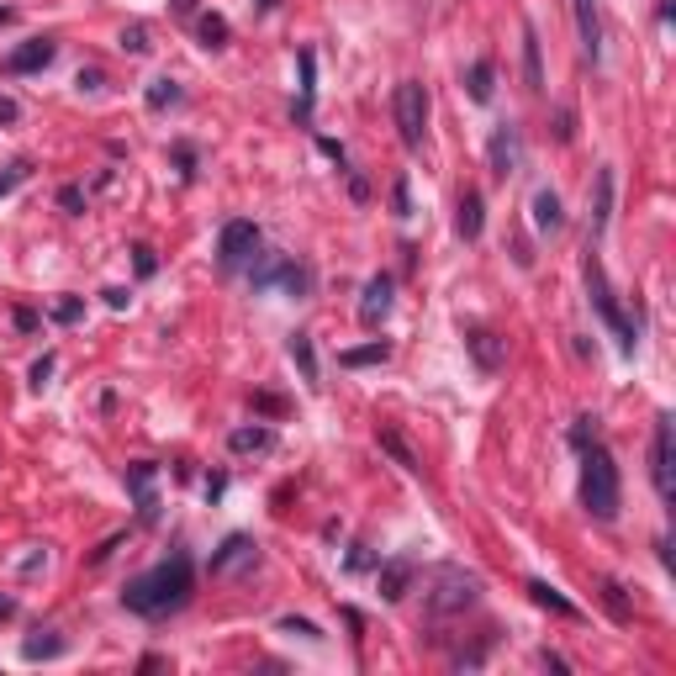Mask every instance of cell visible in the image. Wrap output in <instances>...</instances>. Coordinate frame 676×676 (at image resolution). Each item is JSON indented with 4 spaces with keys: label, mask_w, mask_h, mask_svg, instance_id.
Returning <instances> with one entry per match:
<instances>
[{
    "label": "cell",
    "mask_w": 676,
    "mask_h": 676,
    "mask_svg": "<svg viewBox=\"0 0 676 676\" xmlns=\"http://www.w3.org/2000/svg\"><path fill=\"white\" fill-rule=\"evenodd\" d=\"M381 449H386V455H397V465H402V471H423V465H418V455H412V449H407L397 434H391V428H381Z\"/></svg>",
    "instance_id": "484cf974"
},
{
    "label": "cell",
    "mask_w": 676,
    "mask_h": 676,
    "mask_svg": "<svg viewBox=\"0 0 676 676\" xmlns=\"http://www.w3.org/2000/svg\"><path fill=\"white\" fill-rule=\"evenodd\" d=\"M16 117H22V111H16V101L0 96V122H16Z\"/></svg>",
    "instance_id": "b9f144b4"
},
{
    "label": "cell",
    "mask_w": 676,
    "mask_h": 676,
    "mask_svg": "<svg viewBox=\"0 0 676 676\" xmlns=\"http://www.w3.org/2000/svg\"><path fill=\"white\" fill-rule=\"evenodd\" d=\"M270 286L291 291V296H307L312 275H307L302 265H296V259H265V265L254 270V291H270Z\"/></svg>",
    "instance_id": "ba28073f"
},
{
    "label": "cell",
    "mask_w": 676,
    "mask_h": 676,
    "mask_svg": "<svg viewBox=\"0 0 676 676\" xmlns=\"http://www.w3.org/2000/svg\"><path fill=\"white\" fill-rule=\"evenodd\" d=\"M587 291H592V307L603 312V323L618 333V349L634 354V344H640V323H629V317H624V307H618V296H613L608 275H603V259H597V254H587Z\"/></svg>",
    "instance_id": "277c9868"
},
{
    "label": "cell",
    "mask_w": 676,
    "mask_h": 676,
    "mask_svg": "<svg viewBox=\"0 0 676 676\" xmlns=\"http://www.w3.org/2000/svg\"><path fill=\"white\" fill-rule=\"evenodd\" d=\"M280 629H286V634H307V640H323V629H317L312 618H280Z\"/></svg>",
    "instance_id": "836d02e7"
},
{
    "label": "cell",
    "mask_w": 676,
    "mask_h": 676,
    "mask_svg": "<svg viewBox=\"0 0 676 676\" xmlns=\"http://www.w3.org/2000/svg\"><path fill=\"white\" fill-rule=\"evenodd\" d=\"M286 349H291V360L302 365L307 381L317 386V354H312V338H307V333H291V344H286Z\"/></svg>",
    "instance_id": "cb8c5ba5"
},
{
    "label": "cell",
    "mask_w": 676,
    "mask_h": 676,
    "mask_svg": "<svg viewBox=\"0 0 676 676\" xmlns=\"http://www.w3.org/2000/svg\"><path fill=\"white\" fill-rule=\"evenodd\" d=\"M650 481H655V492H661V502L676 497V428H671L666 412L655 418V439H650Z\"/></svg>",
    "instance_id": "8992f818"
},
{
    "label": "cell",
    "mask_w": 676,
    "mask_h": 676,
    "mask_svg": "<svg viewBox=\"0 0 676 676\" xmlns=\"http://www.w3.org/2000/svg\"><path fill=\"white\" fill-rule=\"evenodd\" d=\"M106 307H117V312H122V307H127V291H122V286H111V291H106Z\"/></svg>",
    "instance_id": "ee69618b"
},
{
    "label": "cell",
    "mask_w": 676,
    "mask_h": 676,
    "mask_svg": "<svg viewBox=\"0 0 676 676\" xmlns=\"http://www.w3.org/2000/svg\"><path fill=\"white\" fill-rule=\"evenodd\" d=\"M122 48H127V53H148V27H143V22H133V27L122 32Z\"/></svg>",
    "instance_id": "1f68e13d"
},
{
    "label": "cell",
    "mask_w": 676,
    "mask_h": 676,
    "mask_svg": "<svg viewBox=\"0 0 676 676\" xmlns=\"http://www.w3.org/2000/svg\"><path fill=\"white\" fill-rule=\"evenodd\" d=\"M259 566V544L249 534H233L222 550L212 555V576H238V571H254Z\"/></svg>",
    "instance_id": "30bf717a"
},
{
    "label": "cell",
    "mask_w": 676,
    "mask_h": 676,
    "mask_svg": "<svg viewBox=\"0 0 676 676\" xmlns=\"http://www.w3.org/2000/svg\"><path fill=\"white\" fill-rule=\"evenodd\" d=\"M391 206H397V217H412V201H407V180H397V191H391Z\"/></svg>",
    "instance_id": "f35d334b"
},
{
    "label": "cell",
    "mask_w": 676,
    "mask_h": 676,
    "mask_svg": "<svg viewBox=\"0 0 676 676\" xmlns=\"http://www.w3.org/2000/svg\"><path fill=\"white\" fill-rule=\"evenodd\" d=\"M481 597V576L465 571V566H439L428 571V613L449 618V613H465Z\"/></svg>",
    "instance_id": "3957f363"
},
{
    "label": "cell",
    "mask_w": 676,
    "mask_h": 676,
    "mask_svg": "<svg viewBox=\"0 0 676 676\" xmlns=\"http://www.w3.org/2000/svg\"><path fill=\"white\" fill-rule=\"evenodd\" d=\"M180 101V85L175 80H148V106L164 111V106H175Z\"/></svg>",
    "instance_id": "4316f807"
},
{
    "label": "cell",
    "mask_w": 676,
    "mask_h": 676,
    "mask_svg": "<svg viewBox=\"0 0 676 676\" xmlns=\"http://www.w3.org/2000/svg\"><path fill=\"white\" fill-rule=\"evenodd\" d=\"M169 6H175L180 16H191V11H196V0H169Z\"/></svg>",
    "instance_id": "bcb514c9"
},
{
    "label": "cell",
    "mask_w": 676,
    "mask_h": 676,
    "mask_svg": "<svg viewBox=\"0 0 676 676\" xmlns=\"http://www.w3.org/2000/svg\"><path fill=\"white\" fill-rule=\"evenodd\" d=\"M59 201L69 206V212H80V206H85V196H80V191H74V185H64V191H59Z\"/></svg>",
    "instance_id": "60d3db41"
},
{
    "label": "cell",
    "mask_w": 676,
    "mask_h": 676,
    "mask_svg": "<svg viewBox=\"0 0 676 676\" xmlns=\"http://www.w3.org/2000/svg\"><path fill=\"white\" fill-rule=\"evenodd\" d=\"M555 138H560V143L576 138V117H571V111H560V117H555Z\"/></svg>",
    "instance_id": "d590c367"
},
{
    "label": "cell",
    "mask_w": 676,
    "mask_h": 676,
    "mask_svg": "<svg viewBox=\"0 0 676 676\" xmlns=\"http://www.w3.org/2000/svg\"><path fill=\"white\" fill-rule=\"evenodd\" d=\"M381 360H391V344H386V338H370V344H360V349H344V354H338V365H344V370L381 365Z\"/></svg>",
    "instance_id": "44dd1931"
},
{
    "label": "cell",
    "mask_w": 676,
    "mask_h": 676,
    "mask_svg": "<svg viewBox=\"0 0 676 676\" xmlns=\"http://www.w3.org/2000/svg\"><path fill=\"white\" fill-rule=\"evenodd\" d=\"M391 117H397V133L407 148H423V133H428V90L418 80H402L397 96H391Z\"/></svg>",
    "instance_id": "5b68a950"
},
{
    "label": "cell",
    "mask_w": 676,
    "mask_h": 676,
    "mask_svg": "<svg viewBox=\"0 0 676 676\" xmlns=\"http://www.w3.org/2000/svg\"><path fill=\"white\" fill-rule=\"evenodd\" d=\"M48 375H53V354H43V360L32 365V386L43 391V386H48Z\"/></svg>",
    "instance_id": "74e56055"
},
{
    "label": "cell",
    "mask_w": 676,
    "mask_h": 676,
    "mask_svg": "<svg viewBox=\"0 0 676 676\" xmlns=\"http://www.w3.org/2000/svg\"><path fill=\"white\" fill-rule=\"evenodd\" d=\"M608 217H613V169H597V201H592V238L608 233Z\"/></svg>",
    "instance_id": "ac0fdd59"
},
{
    "label": "cell",
    "mask_w": 676,
    "mask_h": 676,
    "mask_svg": "<svg viewBox=\"0 0 676 676\" xmlns=\"http://www.w3.org/2000/svg\"><path fill=\"white\" fill-rule=\"evenodd\" d=\"M196 32H201L206 48H222V43H228V22H222V16H201Z\"/></svg>",
    "instance_id": "83f0119b"
},
{
    "label": "cell",
    "mask_w": 676,
    "mask_h": 676,
    "mask_svg": "<svg viewBox=\"0 0 676 676\" xmlns=\"http://www.w3.org/2000/svg\"><path fill=\"white\" fill-rule=\"evenodd\" d=\"M386 312H391V275H370L365 291H360V323L375 328Z\"/></svg>",
    "instance_id": "5bb4252c"
},
{
    "label": "cell",
    "mask_w": 676,
    "mask_h": 676,
    "mask_svg": "<svg viewBox=\"0 0 676 676\" xmlns=\"http://www.w3.org/2000/svg\"><path fill=\"white\" fill-rule=\"evenodd\" d=\"M191 592H196L191 555H169V560H159V566H148L143 576L127 581L122 608L138 613V618H169V613H180L185 603H191Z\"/></svg>",
    "instance_id": "6da1fadb"
},
{
    "label": "cell",
    "mask_w": 676,
    "mask_h": 676,
    "mask_svg": "<svg viewBox=\"0 0 676 676\" xmlns=\"http://www.w3.org/2000/svg\"><path fill=\"white\" fill-rule=\"evenodd\" d=\"M16 328L32 333V328H37V312H27V307H22V312H16Z\"/></svg>",
    "instance_id": "f6af8a7d"
},
{
    "label": "cell",
    "mask_w": 676,
    "mask_h": 676,
    "mask_svg": "<svg viewBox=\"0 0 676 676\" xmlns=\"http://www.w3.org/2000/svg\"><path fill=\"white\" fill-rule=\"evenodd\" d=\"M560 222H566V212H560V196H555V191H539V196H534V228H539V233H555Z\"/></svg>",
    "instance_id": "603a6c76"
},
{
    "label": "cell",
    "mask_w": 676,
    "mask_h": 676,
    "mask_svg": "<svg viewBox=\"0 0 676 676\" xmlns=\"http://www.w3.org/2000/svg\"><path fill=\"white\" fill-rule=\"evenodd\" d=\"M27 175H32V164H27V159H16V164L6 169V175H0V196H11V191H16V185H22Z\"/></svg>",
    "instance_id": "f546056e"
},
{
    "label": "cell",
    "mask_w": 676,
    "mask_h": 676,
    "mask_svg": "<svg viewBox=\"0 0 676 676\" xmlns=\"http://www.w3.org/2000/svg\"><path fill=\"white\" fill-rule=\"evenodd\" d=\"M576 6V37H581V53L597 64L603 59V22H597V0H571Z\"/></svg>",
    "instance_id": "4fadbf2b"
},
{
    "label": "cell",
    "mask_w": 676,
    "mask_h": 676,
    "mask_svg": "<svg viewBox=\"0 0 676 676\" xmlns=\"http://www.w3.org/2000/svg\"><path fill=\"white\" fill-rule=\"evenodd\" d=\"M603 597H608L613 618H629V603H624V587H618V581H603Z\"/></svg>",
    "instance_id": "d6a6232c"
},
{
    "label": "cell",
    "mask_w": 676,
    "mask_h": 676,
    "mask_svg": "<svg viewBox=\"0 0 676 676\" xmlns=\"http://www.w3.org/2000/svg\"><path fill=\"white\" fill-rule=\"evenodd\" d=\"M312 117V53H302V106H296V122Z\"/></svg>",
    "instance_id": "f1b7e54d"
},
{
    "label": "cell",
    "mask_w": 676,
    "mask_h": 676,
    "mask_svg": "<svg viewBox=\"0 0 676 676\" xmlns=\"http://www.w3.org/2000/svg\"><path fill=\"white\" fill-rule=\"evenodd\" d=\"M523 80H529V90H544V59H539L534 22H523Z\"/></svg>",
    "instance_id": "d6986e66"
},
{
    "label": "cell",
    "mask_w": 676,
    "mask_h": 676,
    "mask_svg": "<svg viewBox=\"0 0 676 676\" xmlns=\"http://www.w3.org/2000/svg\"><path fill=\"white\" fill-rule=\"evenodd\" d=\"M80 85L85 90H101V69H80Z\"/></svg>",
    "instance_id": "7bdbcfd3"
},
{
    "label": "cell",
    "mask_w": 676,
    "mask_h": 676,
    "mask_svg": "<svg viewBox=\"0 0 676 676\" xmlns=\"http://www.w3.org/2000/svg\"><path fill=\"white\" fill-rule=\"evenodd\" d=\"M22 655H27V661H43V655H64V640H27Z\"/></svg>",
    "instance_id": "4dcf8cb0"
},
{
    "label": "cell",
    "mask_w": 676,
    "mask_h": 676,
    "mask_svg": "<svg viewBox=\"0 0 676 676\" xmlns=\"http://www.w3.org/2000/svg\"><path fill=\"white\" fill-rule=\"evenodd\" d=\"M254 254H259V228L254 222H228L217 238V265L222 270H243V265H254Z\"/></svg>",
    "instance_id": "52a82bcc"
},
{
    "label": "cell",
    "mask_w": 676,
    "mask_h": 676,
    "mask_svg": "<svg viewBox=\"0 0 676 676\" xmlns=\"http://www.w3.org/2000/svg\"><path fill=\"white\" fill-rule=\"evenodd\" d=\"M492 80H497V69L486 64V59H476V64H471V101H481V106L492 101V90H497Z\"/></svg>",
    "instance_id": "d4e9b609"
},
{
    "label": "cell",
    "mask_w": 676,
    "mask_h": 676,
    "mask_svg": "<svg viewBox=\"0 0 676 676\" xmlns=\"http://www.w3.org/2000/svg\"><path fill=\"white\" fill-rule=\"evenodd\" d=\"M529 597H534V603H539V608H550V613H560V618H581V608L571 603V597H560V592L550 587V581H529Z\"/></svg>",
    "instance_id": "7402d4cb"
},
{
    "label": "cell",
    "mask_w": 676,
    "mask_h": 676,
    "mask_svg": "<svg viewBox=\"0 0 676 676\" xmlns=\"http://www.w3.org/2000/svg\"><path fill=\"white\" fill-rule=\"evenodd\" d=\"M407 587H412V560H386L381 566V597L386 603H402Z\"/></svg>",
    "instance_id": "e0dca14e"
},
{
    "label": "cell",
    "mask_w": 676,
    "mask_h": 676,
    "mask_svg": "<svg viewBox=\"0 0 676 676\" xmlns=\"http://www.w3.org/2000/svg\"><path fill=\"white\" fill-rule=\"evenodd\" d=\"M133 254H138V275H154V270H159V259H154V249H148V243H138Z\"/></svg>",
    "instance_id": "8d00e7d4"
},
{
    "label": "cell",
    "mask_w": 676,
    "mask_h": 676,
    "mask_svg": "<svg viewBox=\"0 0 676 676\" xmlns=\"http://www.w3.org/2000/svg\"><path fill=\"white\" fill-rule=\"evenodd\" d=\"M486 159H492V175H497V180H507V175L518 169V159H523V138H518L513 122H502L497 133H492V143H486Z\"/></svg>",
    "instance_id": "8fae6325"
},
{
    "label": "cell",
    "mask_w": 676,
    "mask_h": 676,
    "mask_svg": "<svg viewBox=\"0 0 676 676\" xmlns=\"http://www.w3.org/2000/svg\"><path fill=\"white\" fill-rule=\"evenodd\" d=\"M465 344H471V354H476V365H481V370H502V360H507V344H502L497 333L476 328L471 338H465Z\"/></svg>",
    "instance_id": "2e32d148"
},
{
    "label": "cell",
    "mask_w": 676,
    "mask_h": 676,
    "mask_svg": "<svg viewBox=\"0 0 676 676\" xmlns=\"http://www.w3.org/2000/svg\"><path fill=\"white\" fill-rule=\"evenodd\" d=\"M228 449H233V455H265V449H275V434H270V428H233Z\"/></svg>",
    "instance_id": "ffe728a7"
},
{
    "label": "cell",
    "mask_w": 676,
    "mask_h": 676,
    "mask_svg": "<svg viewBox=\"0 0 676 676\" xmlns=\"http://www.w3.org/2000/svg\"><path fill=\"white\" fill-rule=\"evenodd\" d=\"M154 481H159V465H148V460L127 465V486H133V497H138V518H143V523L159 518V492H154Z\"/></svg>",
    "instance_id": "7c38bea8"
},
{
    "label": "cell",
    "mask_w": 676,
    "mask_h": 676,
    "mask_svg": "<svg viewBox=\"0 0 676 676\" xmlns=\"http://www.w3.org/2000/svg\"><path fill=\"white\" fill-rule=\"evenodd\" d=\"M16 613V603H11V597H0V618H11Z\"/></svg>",
    "instance_id": "7dc6e473"
},
{
    "label": "cell",
    "mask_w": 676,
    "mask_h": 676,
    "mask_svg": "<svg viewBox=\"0 0 676 676\" xmlns=\"http://www.w3.org/2000/svg\"><path fill=\"white\" fill-rule=\"evenodd\" d=\"M80 312H85L80 302H59V307H53V323H74Z\"/></svg>",
    "instance_id": "ab89813d"
},
{
    "label": "cell",
    "mask_w": 676,
    "mask_h": 676,
    "mask_svg": "<svg viewBox=\"0 0 676 676\" xmlns=\"http://www.w3.org/2000/svg\"><path fill=\"white\" fill-rule=\"evenodd\" d=\"M481 222H486V206H481V191H460V212H455V233L465 243L481 238Z\"/></svg>",
    "instance_id": "9a60e30c"
},
{
    "label": "cell",
    "mask_w": 676,
    "mask_h": 676,
    "mask_svg": "<svg viewBox=\"0 0 676 676\" xmlns=\"http://www.w3.org/2000/svg\"><path fill=\"white\" fill-rule=\"evenodd\" d=\"M53 59H59V43H53V37H27L22 48L6 53V74H37V69H48Z\"/></svg>",
    "instance_id": "9c48e42d"
},
{
    "label": "cell",
    "mask_w": 676,
    "mask_h": 676,
    "mask_svg": "<svg viewBox=\"0 0 676 676\" xmlns=\"http://www.w3.org/2000/svg\"><path fill=\"white\" fill-rule=\"evenodd\" d=\"M175 164H180V175L191 180V175H196V148H191V143H175Z\"/></svg>",
    "instance_id": "e575fe53"
},
{
    "label": "cell",
    "mask_w": 676,
    "mask_h": 676,
    "mask_svg": "<svg viewBox=\"0 0 676 676\" xmlns=\"http://www.w3.org/2000/svg\"><path fill=\"white\" fill-rule=\"evenodd\" d=\"M618 502H624V486H618V465L603 444H581V507L597 523L618 518Z\"/></svg>",
    "instance_id": "7a4b0ae2"
}]
</instances>
